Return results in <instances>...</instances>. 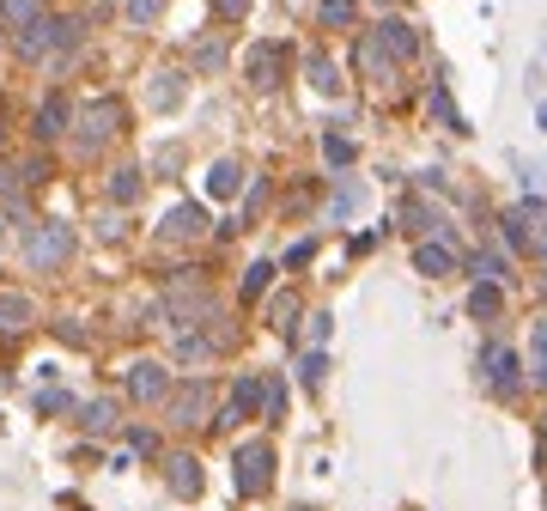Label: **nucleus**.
<instances>
[{
	"label": "nucleus",
	"mask_w": 547,
	"mask_h": 511,
	"mask_svg": "<svg viewBox=\"0 0 547 511\" xmlns=\"http://www.w3.org/2000/svg\"><path fill=\"white\" fill-rule=\"evenodd\" d=\"M231 487H238L244 499H262L274 487V445L268 438H250V445L231 451Z\"/></svg>",
	"instance_id": "obj_1"
},
{
	"label": "nucleus",
	"mask_w": 547,
	"mask_h": 511,
	"mask_svg": "<svg viewBox=\"0 0 547 511\" xmlns=\"http://www.w3.org/2000/svg\"><path fill=\"white\" fill-rule=\"evenodd\" d=\"M67 256H73V226H61V219L31 226V238H25V262H31V268L55 274V268H67Z\"/></svg>",
	"instance_id": "obj_2"
},
{
	"label": "nucleus",
	"mask_w": 547,
	"mask_h": 511,
	"mask_svg": "<svg viewBox=\"0 0 547 511\" xmlns=\"http://www.w3.org/2000/svg\"><path fill=\"white\" fill-rule=\"evenodd\" d=\"M73 43H80V19H37V25L19 37V55L37 61V55H61V49H73Z\"/></svg>",
	"instance_id": "obj_3"
},
{
	"label": "nucleus",
	"mask_w": 547,
	"mask_h": 511,
	"mask_svg": "<svg viewBox=\"0 0 547 511\" xmlns=\"http://www.w3.org/2000/svg\"><path fill=\"white\" fill-rule=\"evenodd\" d=\"M128 396L134 402H165L171 396V372H165L159 359H134L128 365Z\"/></svg>",
	"instance_id": "obj_4"
},
{
	"label": "nucleus",
	"mask_w": 547,
	"mask_h": 511,
	"mask_svg": "<svg viewBox=\"0 0 547 511\" xmlns=\"http://www.w3.org/2000/svg\"><path fill=\"white\" fill-rule=\"evenodd\" d=\"M116 128H122V104H116V98H98V104L80 116V146L92 153V146H104Z\"/></svg>",
	"instance_id": "obj_5"
},
{
	"label": "nucleus",
	"mask_w": 547,
	"mask_h": 511,
	"mask_svg": "<svg viewBox=\"0 0 547 511\" xmlns=\"http://www.w3.org/2000/svg\"><path fill=\"white\" fill-rule=\"evenodd\" d=\"M280 67H286V49H280V43H256L250 61H244V73H250L256 92H274V86H280Z\"/></svg>",
	"instance_id": "obj_6"
},
{
	"label": "nucleus",
	"mask_w": 547,
	"mask_h": 511,
	"mask_svg": "<svg viewBox=\"0 0 547 511\" xmlns=\"http://www.w3.org/2000/svg\"><path fill=\"white\" fill-rule=\"evenodd\" d=\"M207 414H213V390L207 384H189V390L171 396V420L177 426H207Z\"/></svg>",
	"instance_id": "obj_7"
},
{
	"label": "nucleus",
	"mask_w": 547,
	"mask_h": 511,
	"mask_svg": "<svg viewBox=\"0 0 547 511\" xmlns=\"http://www.w3.org/2000/svg\"><path fill=\"white\" fill-rule=\"evenodd\" d=\"M159 232H165L171 244H189V238H201V232H207V213H201L195 201H177V207L165 213V226H159Z\"/></svg>",
	"instance_id": "obj_8"
},
{
	"label": "nucleus",
	"mask_w": 547,
	"mask_h": 511,
	"mask_svg": "<svg viewBox=\"0 0 547 511\" xmlns=\"http://www.w3.org/2000/svg\"><path fill=\"white\" fill-rule=\"evenodd\" d=\"M256 402H262V378H238L231 402H225V408H219V420H207V426H238V420H250V414H256Z\"/></svg>",
	"instance_id": "obj_9"
},
{
	"label": "nucleus",
	"mask_w": 547,
	"mask_h": 511,
	"mask_svg": "<svg viewBox=\"0 0 547 511\" xmlns=\"http://www.w3.org/2000/svg\"><path fill=\"white\" fill-rule=\"evenodd\" d=\"M481 372H487V384H493V390H517V378H523V359H517L511 347H487Z\"/></svg>",
	"instance_id": "obj_10"
},
{
	"label": "nucleus",
	"mask_w": 547,
	"mask_h": 511,
	"mask_svg": "<svg viewBox=\"0 0 547 511\" xmlns=\"http://www.w3.org/2000/svg\"><path fill=\"white\" fill-rule=\"evenodd\" d=\"M535 219H541V201H529V207L505 213V238H511V250H541V232H535Z\"/></svg>",
	"instance_id": "obj_11"
},
{
	"label": "nucleus",
	"mask_w": 547,
	"mask_h": 511,
	"mask_svg": "<svg viewBox=\"0 0 547 511\" xmlns=\"http://www.w3.org/2000/svg\"><path fill=\"white\" fill-rule=\"evenodd\" d=\"M165 481H171L177 499H195V493H201V463H195L189 451H177V457H165Z\"/></svg>",
	"instance_id": "obj_12"
},
{
	"label": "nucleus",
	"mask_w": 547,
	"mask_h": 511,
	"mask_svg": "<svg viewBox=\"0 0 547 511\" xmlns=\"http://www.w3.org/2000/svg\"><path fill=\"white\" fill-rule=\"evenodd\" d=\"M359 67L371 73V86H377V92L396 86V61L383 55V43H377V37H365V43H359Z\"/></svg>",
	"instance_id": "obj_13"
},
{
	"label": "nucleus",
	"mask_w": 547,
	"mask_h": 511,
	"mask_svg": "<svg viewBox=\"0 0 547 511\" xmlns=\"http://www.w3.org/2000/svg\"><path fill=\"white\" fill-rule=\"evenodd\" d=\"M37 323V305L25 299V292H0V335H19Z\"/></svg>",
	"instance_id": "obj_14"
},
{
	"label": "nucleus",
	"mask_w": 547,
	"mask_h": 511,
	"mask_svg": "<svg viewBox=\"0 0 547 511\" xmlns=\"http://www.w3.org/2000/svg\"><path fill=\"white\" fill-rule=\"evenodd\" d=\"M238 189H244V165H238V159H219V165L207 171V195H213V201H231Z\"/></svg>",
	"instance_id": "obj_15"
},
{
	"label": "nucleus",
	"mask_w": 547,
	"mask_h": 511,
	"mask_svg": "<svg viewBox=\"0 0 547 511\" xmlns=\"http://www.w3.org/2000/svg\"><path fill=\"white\" fill-rule=\"evenodd\" d=\"M61 128H67V98H43L37 116H31V134H37V140H55Z\"/></svg>",
	"instance_id": "obj_16"
},
{
	"label": "nucleus",
	"mask_w": 547,
	"mask_h": 511,
	"mask_svg": "<svg viewBox=\"0 0 547 511\" xmlns=\"http://www.w3.org/2000/svg\"><path fill=\"white\" fill-rule=\"evenodd\" d=\"M377 43H389V61H408L414 49H420V37L402 25V19H389V25H377Z\"/></svg>",
	"instance_id": "obj_17"
},
{
	"label": "nucleus",
	"mask_w": 547,
	"mask_h": 511,
	"mask_svg": "<svg viewBox=\"0 0 547 511\" xmlns=\"http://www.w3.org/2000/svg\"><path fill=\"white\" fill-rule=\"evenodd\" d=\"M43 19V0H0V25L7 31H31Z\"/></svg>",
	"instance_id": "obj_18"
},
{
	"label": "nucleus",
	"mask_w": 547,
	"mask_h": 511,
	"mask_svg": "<svg viewBox=\"0 0 547 511\" xmlns=\"http://www.w3.org/2000/svg\"><path fill=\"white\" fill-rule=\"evenodd\" d=\"M140 189H146V171L140 165H122V171H110V201H140Z\"/></svg>",
	"instance_id": "obj_19"
},
{
	"label": "nucleus",
	"mask_w": 547,
	"mask_h": 511,
	"mask_svg": "<svg viewBox=\"0 0 547 511\" xmlns=\"http://www.w3.org/2000/svg\"><path fill=\"white\" fill-rule=\"evenodd\" d=\"M304 73H310V86H317V92H341V67H335L329 55H310Z\"/></svg>",
	"instance_id": "obj_20"
},
{
	"label": "nucleus",
	"mask_w": 547,
	"mask_h": 511,
	"mask_svg": "<svg viewBox=\"0 0 547 511\" xmlns=\"http://www.w3.org/2000/svg\"><path fill=\"white\" fill-rule=\"evenodd\" d=\"M80 426H86L92 438H104V432L116 426V402H86V408H80Z\"/></svg>",
	"instance_id": "obj_21"
},
{
	"label": "nucleus",
	"mask_w": 547,
	"mask_h": 511,
	"mask_svg": "<svg viewBox=\"0 0 547 511\" xmlns=\"http://www.w3.org/2000/svg\"><path fill=\"white\" fill-rule=\"evenodd\" d=\"M414 268L438 280V274H450V250H444V244H420V250H414Z\"/></svg>",
	"instance_id": "obj_22"
},
{
	"label": "nucleus",
	"mask_w": 547,
	"mask_h": 511,
	"mask_svg": "<svg viewBox=\"0 0 547 511\" xmlns=\"http://www.w3.org/2000/svg\"><path fill=\"white\" fill-rule=\"evenodd\" d=\"M468 311H475L481 323H487V317H499V286H493V280H481L475 292H468Z\"/></svg>",
	"instance_id": "obj_23"
},
{
	"label": "nucleus",
	"mask_w": 547,
	"mask_h": 511,
	"mask_svg": "<svg viewBox=\"0 0 547 511\" xmlns=\"http://www.w3.org/2000/svg\"><path fill=\"white\" fill-rule=\"evenodd\" d=\"M268 317H274V329H280V335H298V299H292V292H286V299H274V311H268Z\"/></svg>",
	"instance_id": "obj_24"
},
{
	"label": "nucleus",
	"mask_w": 547,
	"mask_h": 511,
	"mask_svg": "<svg viewBox=\"0 0 547 511\" xmlns=\"http://www.w3.org/2000/svg\"><path fill=\"white\" fill-rule=\"evenodd\" d=\"M353 153H359V146H353L347 134H323V159H329V165H353Z\"/></svg>",
	"instance_id": "obj_25"
},
{
	"label": "nucleus",
	"mask_w": 547,
	"mask_h": 511,
	"mask_svg": "<svg viewBox=\"0 0 547 511\" xmlns=\"http://www.w3.org/2000/svg\"><path fill=\"white\" fill-rule=\"evenodd\" d=\"M207 353H213V341H207L201 329H183V335H177V359H207Z\"/></svg>",
	"instance_id": "obj_26"
},
{
	"label": "nucleus",
	"mask_w": 547,
	"mask_h": 511,
	"mask_svg": "<svg viewBox=\"0 0 547 511\" xmlns=\"http://www.w3.org/2000/svg\"><path fill=\"white\" fill-rule=\"evenodd\" d=\"M359 19V7H353V0H323V25L335 31V25H353Z\"/></svg>",
	"instance_id": "obj_27"
},
{
	"label": "nucleus",
	"mask_w": 547,
	"mask_h": 511,
	"mask_svg": "<svg viewBox=\"0 0 547 511\" xmlns=\"http://www.w3.org/2000/svg\"><path fill=\"white\" fill-rule=\"evenodd\" d=\"M122 13H128L134 25H152V19L165 13V0H122Z\"/></svg>",
	"instance_id": "obj_28"
},
{
	"label": "nucleus",
	"mask_w": 547,
	"mask_h": 511,
	"mask_svg": "<svg viewBox=\"0 0 547 511\" xmlns=\"http://www.w3.org/2000/svg\"><path fill=\"white\" fill-rule=\"evenodd\" d=\"M183 98V86H177V73H159V86H152V104H159V110H171Z\"/></svg>",
	"instance_id": "obj_29"
},
{
	"label": "nucleus",
	"mask_w": 547,
	"mask_h": 511,
	"mask_svg": "<svg viewBox=\"0 0 547 511\" xmlns=\"http://www.w3.org/2000/svg\"><path fill=\"white\" fill-rule=\"evenodd\" d=\"M268 280H274V268H268V262H256V268L244 274V299H262V292H268Z\"/></svg>",
	"instance_id": "obj_30"
},
{
	"label": "nucleus",
	"mask_w": 547,
	"mask_h": 511,
	"mask_svg": "<svg viewBox=\"0 0 547 511\" xmlns=\"http://www.w3.org/2000/svg\"><path fill=\"white\" fill-rule=\"evenodd\" d=\"M25 183H19V165H7V159H0V201H13Z\"/></svg>",
	"instance_id": "obj_31"
},
{
	"label": "nucleus",
	"mask_w": 547,
	"mask_h": 511,
	"mask_svg": "<svg viewBox=\"0 0 547 511\" xmlns=\"http://www.w3.org/2000/svg\"><path fill=\"white\" fill-rule=\"evenodd\" d=\"M61 408H73L67 390H43V396H37V414H61Z\"/></svg>",
	"instance_id": "obj_32"
},
{
	"label": "nucleus",
	"mask_w": 547,
	"mask_h": 511,
	"mask_svg": "<svg viewBox=\"0 0 547 511\" xmlns=\"http://www.w3.org/2000/svg\"><path fill=\"white\" fill-rule=\"evenodd\" d=\"M408 219H414V226H420V232H444V219H438L432 207H420V201L408 207Z\"/></svg>",
	"instance_id": "obj_33"
},
{
	"label": "nucleus",
	"mask_w": 547,
	"mask_h": 511,
	"mask_svg": "<svg viewBox=\"0 0 547 511\" xmlns=\"http://www.w3.org/2000/svg\"><path fill=\"white\" fill-rule=\"evenodd\" d=\"M128 451H140V457H152V451H159V438H152L146 426H134V432H128Z\"/></svg>",
	"instance_id": "obj_34"
},
{
	"label": "nucleus",
	"mask_w": 547,
	"mask_h": 511,
	"mask_svg": "<svg viewBox=\"0 0 547 511\" xmlns=\"http://www.w3.org/2000/svg\"><path fill=\"white\" fill-rule=\"evenodd\" d=\"M280 408H286V390H280V384H268V390H262V420H274Z\"/></svg>",
	"instance_id": "obj_35"
},
{
	"label": "nucleus",
	"mask_w": 547,
	"mask_h": 511,
	"mask_svg": "<svg viewBox=\"0 0 547 511\" xmlns=\"http://www.w3.org/2000/svg\"><path fill=\"white\" fill-rule=\"evenodd\" d=\"M523 365H529V384H541V329L529 335V359Z\"/></svg>",
	"instance_id": "obj_36"
},
{
	"label": "nucleus",
	"mask_w": 547,
	"mask_h": 511,
	"mask_svg": "<svg viewBox=\"0 0 547 511\" xmlns=\"http://www.w3.org/2000/svg\"><path fill=\"white\" fill-rule=\"evenodd\" d=\"M55 335H61V341H67V347H86V341H92V335H86V329H80V323H55Z\"/></svg>",
	"instance_id": "obj_37"
},
{
	"label": "nucleus",
	"mask_w": 547,
	"mask_h": 511,
	"mask_svg": "<svg viewBox=\"0 0 547 511\" xmlns=\"http://www.w3.org/2000/svg\"><path fill=\"white\" fill-rule=\"evenodd\" d=\"M432 104H438V116H444V122H450V128H462V122H456V104H450V92H444V86H438V92H432Z\"/></svg>",
	"instance_id": "obj_38"
},
{
	"label": "nucleus",
	"mask_w": 547,
	"mask_h": 511,
	"mask_svg": "<svg viewBox=\"0 0 547 511\" xmlns=\"http://www.w3.org/2000/svg\"><path fill=\"white\" fill-rule=\"evenodd\" d=\"M353 207H359V189H341V195H335V219H347Z\"/></svg>",
	"instance_id": "obj_39"
},
{
	"label": "nucleus",
	"mask_w": 547,
	"mask_h": 511,
	"mask_svg": "<svg viewBox=\"0 0 547 511\" xmlns=\"http://www.w3.org/2000/svg\"><path fill=\"white\" fill-rule=\"evenodd\" d=\"M171 305H177V311H189V299H177V292H171ZM195 317H213V305H207V292H201V299H195Z\"/></svg>",
	"instance_id": "obj_40"
},
{
	"label": "nucleus",
	"mask_w": 547,
	"mask_h": 511,
	"mask_svg": "<svg viewBox=\"0 0 547 511\" xmlns=\"http://www.w3.org/2000/svg\"><path fill=\"white\" fill-rule=\"evenodd\" d=\"M219 13H231V19H238V13H244V0H219Z\"/></svg>",
	"instance_id": "obj_41"
},
{
	"label": "nucleus",
	"mask_w": 547,
	"mask_h": 511,
	"mask_svg": "<svg viewBox=\"0 0 547 511\" xmlns=\"http://www.w3.org/2000/svg\"><path fill=\"white\" fill-rule=\"evenodd\" d=\"M0 238H7V219H0Z\"/></svg>",
	"instance_id": "obj_42"
}]
</instances>
